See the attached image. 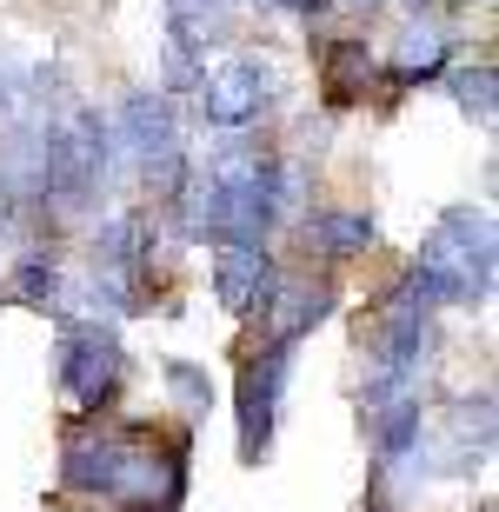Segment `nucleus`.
<instances>
[{"mask_svg":"<svg viewBox=\"0 0 499 512\" xmlns=\"http://www.w3.org/2000/svg\"><path fill=\"white\" fill-rule=\"evenodd\" d=\"M193 479V433L187 426H100V413L67 419L60 439V493L107 499V506H167L180 512Z\"/></svg>","mask_w":499,"mask_h":512,"instance_id":"1","label":"nucleus"},{"mask_svg":"<svg viewBox=\"0 0 499 512\" xmlns=\"http://www.w3.org/2000/svg\"><path fill=\"white\" fill-rule=\"evenodd\" d=\"M493 266H499L493 213L453 207L440 227L426 233L420 260L400 273V286L426 306V313H440V306H486L493 300Z\"/></svg>","mask_w":499,"mask_h":512,"instance_id":"2","label":"nucleus"},{"mask_svg":"<svg viewBox=\"0 0 499 512\" xmlns=\"http://www.w3.org/2000/svg\"><path fill=\"white\" fill-rule=\"evenodd\" d=\"M114 133L107 114L94 107H67V114L47 120L40 133V207L54 213H87L114 180Z\"/></svg>","mask_w":499,"mask_h":512,"instance_id":"3","label":"nucleus"},{"mask_svg":"<svg viewBox=\"0 0 499 512\" xmlns=\"http://www.w3.org/2000/svg\"><path fill=\"white\" fill-rule=\"evenodd\" d=\"M54 386L67 399V413H107L127 386V346H120L114 320H60L54 333Z\"/></svg>","mask_w":499,"mask_h":512,"instance_id":"4","label":"nucleus"},{"mask_svg":"<svg viewBox=\"0 0 499 512\" xmlns=\"http://www.w3.org/2000/svg\"><path fill=\"white\" fill-rule=\"evenodd\" d=\"M107 133H114V160H120V167H134L140 180L160 193V200L180 187V173H187V140H180V114H173V94L134 87V94L114 107Z\"/></svg>","mask_w":499,"mask_h":512,"instance_id":"5","label":"nucleus"},{"mask_svg":"<svg viewBox=\"0 0 499 512\" xmlns=\"http://www.w3.org/2000/svg\"><path fill=\"white\" fill-rule=\"evenodd\" d=\"M193 94H200V120L213 133H247L280 100V67H273V54H227L193 80Z\"/></svg>","mask_w":499,"mask_h":512,"instance_id":"6","label":"nucleus"},{"mask_svg":"<svg viewBox=\"0 0 499 512\" xmlns=\"http://www.w3.org/2000/svg\"><path fill=\"white\" fill-rule=\"evenodd\" d=\"M287 380H293V340H260V353H247V366H240L233 413H240V459L247 466L273 453V419H280Z\"/></svg>","mask_w":499,"mask_h":512,"instance_id":"7","label":"nucleus"},{"mask_svg":"<svg viewBox=\"0 0 499 512\" xmlns=\"http://www.w3.org/2000/svg\"><path fill=\"white\" fill-rule=\"evenodd\" d=\"M446 60H453L446 14L433 7V0H406L400 47H393V60L380 67V80H393V87H426V80H440V74H446Z\"/></svg>","mask_w":499,"mask_h":512,"instance_id":"8","label":"nucleus"},{"mask_svg":"<svg viewBox=\"0 0 499 512\" xmlns=\"http://www.w3.org/2000/svg\"><path fill=\"white\" fill-rule=\"evenodd\" d=\"M273 286H280V266H273L267 247H213V300L233 320H260Z\"/></svg>","mask_w":499,"mask_h":512,"instance_id":"9","label":"nucleus"},{"mask_svg":"<svg viewBox=\"0 0 499 512\" xmlns=\"http://www.w3.org/2000/svg\"><path fill=\"white\" fill-rule=\"evenodd\" d=\"M333 306H340V280H327V273H313V280H287V273H280L267 313H260L253 326H267V340H293V346H300L313 326L333 313Z\"/></svg>","mask_w":499,"mask_h":512,"instance_id":"10","label":"nucleus"},{"mask_svg":"<svg viewBox=\"0 0 499 512\" xmlns=\"http://www.w3.org/2000/svg\"><path fill=\"white\" fill-rule=\"evenodd\" d=\"M373 80H380V60L366 54V40H327L320 47V100H327L333 114L366 107Z\"/></svg>","mask_w":499,"mask_h":512,"instance_id":"11","label":"nucleus"},{"mask_svg":"<svg viewBox=\"0 0 499 512\" xmlns=\"http://www.w3.org/2000/svg\"><path fill=\"white\" fill-rule=\"evenodd\" d=\"M300 233L320 260H360L373 240H380V220L360 207H327V213H300Z\"/></svg>","mask_w":499,"mask_h":512,"instance_id":"12","label":"nucleus"},{"mask_svg":"<svg viewBox=\"0 0 499 512\" xmlns=\"http://www.w3.org/2000/svg\"><path fill=\"white\" fill-rule=\"evenodd\" d=\"M440 80L453 87V100H460V114L473 120V127H493V120H499V74H493V54H453Z\"/></svg>","mask_w":499,"mask_h":512,"instance_id":"13","label":"nucleus"},{"mask_svg":"<svg viewBox=\"0 0 499 512\" xmlns=\"http://www.w3.org/2000/svg\"><path fill=\"white\" fill-rule=\"evenodd\" d=\"M233 34V0H167V40L207 60V47Z\"/></svg>","mask_w":499,"mask_h":512,"instance_id":"14","label":"nucleus"},{"mask_svg":"<svg viewBox=\"0 0 499 512\" xmlns=\"http://www.w3.org/2000/svg\"><path fill=\"white\" fill-rule=\"evenodd\" d=\"M0 300L34 306V313H67V273H60V260H47V253H27V260H14Z\"/></svg>","mask_w":499,"mask_h":512,"instance_id":"15","label":"nucleus"},{"mask_svg":"<svg viewBox=\"0 0 499 512\" xmlns=\"http://www.w3.org/2000/svg\"><path fill=\"white\" fill-rule=\"evenodd\" d=\"M160 380L173 386V399H180V413L200 419L213 406V380H207V366H193V360H160Z\"/></svg>","mask_w":499,"mask_h":512,"instance_id":"16","label":"nucleus"},{"mask_svg":"<svg viewBox=\"0 0 499 512\" xmlns=\"http://www.w3.org/2000/svg\"><path fill=\"white\" fill-rule=\"evenodd\" d=\"M253 7H273V14H300V20H327L333 0H253Z\"/></svg>","mask_w":499,"mask_h":512,"instance_id":"17","label":"nucleus"},{"mask_svg":"<svg viewBox=\"0 0 499 512\" xmlns=\"http://www.w3.org/2000/svg\"><path fill=\"white\" fill-rule=\"evenodd\" d=\"M20 114V94H14V67H0V127Z\"/></svg>","mask_w":499,"mask_h":512,"instance_id":"18","label":"nucleus"},{"mask_svg":"<svg viewBox=\"0 0 499 512\" xmlns=\"http://www.w3.org/2000/svg\"><path fill=\"white\" fill-rule=\"evenodd\" d=\"M107 512H167V506H107Z\"/></svg>","mask_w":499,"mask_h":512,"instance_id":"19","label":"nucleus"},{"mask_svg":"<svg viewBox=\"0 0 499 512\" xmlns=\"http://www.w3.org/2000/svg\"><path fill=\"white\" fill-rule=\"evenodd\" d=\"M333 7H380V0H333Z\"/></svg>","mask_w":499,"mask_h":512,"instance_id":"20","label":"nucleus"}]
</instances>
